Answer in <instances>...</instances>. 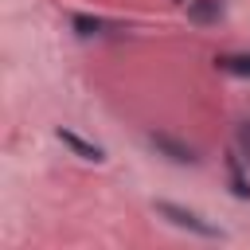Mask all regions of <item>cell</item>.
I'll return each mask as SVG.
<instances>
[{"mask_svg":"<svg viewBox=\"0 0 250 250\" xmlns=\"http://www.w3.org/2000/svg\"><path fill=\"white\" fill-rule=\"evenodd\" d=\"M152 211H156L164 223H172L176 230H188V234H195V238H211V242H223V238H227V234H223L215 223H207L199 211H191V207H184V203L156 199V203H152Z\"/></svg>","mask_w":250,"mask_h":250,"instance_id":"cell-1","label":"cell"},{"mask_svg":"<svg viewBox=\"0 0 250 250\" xmlns=\"http://www.w3.org/2000/svg\"><path fill=\"white\" fill-rule=\"evenodd\" d=\"M148 145H152V152L156 156H164V160H172V164H199V152H195V145H188L184 137H176V133H164V129H152L148 133Z\"/></svg>","mask_w":250,"mask_h":250,"instance_id":"cell-2","label":"cell"},{"mask_svg":"<svg viewBox=\"0 0 250 250\" xmlns=\"http://www.w3.org/2000/svg\"><path fill=\"white\" fill-rule=\"evenodd\" d=\"M246 164H250V160H246L238 148L227 152V188H230L234 199H250V176H246Z\"/></svg>","mask_w":250,"mask_h":250,"instance_id":"cell-3","label":"cell"},{"mask_svg":"<svg viewBox=\"0 0 250 250\" xmlns=\"http://www.w3.org/2000/svg\"><path fill=\"white\" fill-rule=\"evenodd\" d=\"M55 137H59L74 156H82V160H94V164H102V160H105V148H102V145H94V141H86V137H78L74 129H62V125H59V133H55Z\"/></svg>","mask_w":250,"mask_h":250,"instance_id":"cell-4","label":"cell"},{"mask_svg":"<svg viewBox=\"0 0 250 250\" xmlns=\"http://www.w3.org/2000/svg\"><path fill=\"white\" fill-rule=\"evenodd\" d=\"M188 20L199 27H211L223 20V0H188Z\"/></svg>","mask_w":250,"mask_h":250,"instance_id":"cell-5","label":"cell"},{"mask_svg":"<svg viewBox=\"0 0 250 250\" xmlns=\"http://www.w3.org/2000/svg\"><path fill=\"white\" fill-rule=\"evenodd\" d=\"M215 66H219L223 74L250 78V51H227V55H215Z\"/></svg>","mask_w":250,"mask_h":250,"instance_id":"cell-6","label":"cell"},{"mask_svg":"<svg viewBox=\"0 0 250 250\" xmlns=\"http://www.w3.org/2000/svg\"><path fill=\"white\" fill-rule=\"evenodd\" d=\"M70 27H74L82 39L105 35V20H98V16H86V12H74V16H70Z\"/></svg>","mask_w":250,"mask_h":250,"instance_id":"cell-7","label":"cell"},{"mask_svg":"<svg viewBox=\"0 0 250 250\" xmlns=\"http://www.w3.org/2000/svg\"><path fill=\"white\" fill-rule=\"evenodd\" d=\"M234 148L250 160V121H238V129H234Z\"/></svg>","mask_w":250,"mask_h":250,"instance_id":"cell-8","label":"cell"},{"mask_svg":"<svg viewBox=\"0 0 250 250\" xmlns=\"http://www.w3.org/2000/svg\"><path fill=\"white\" fill-rule=\"evenodd\" d=\"M176 4H188V0H176Z\"/></svg>","mask_w":250,"mask_h":250,"instance_id":"cell-9","label":"cell"}]
</instances>
